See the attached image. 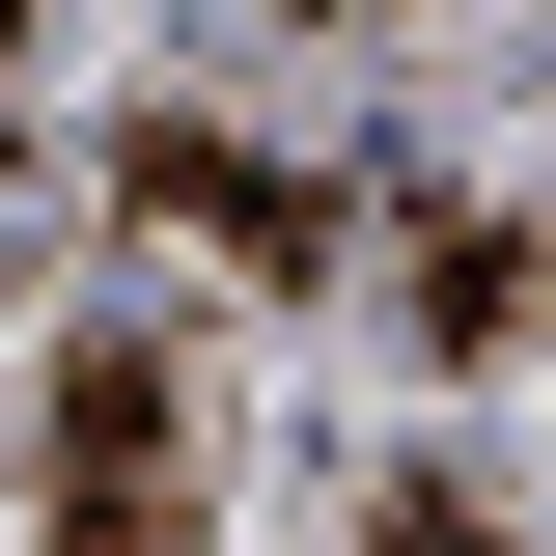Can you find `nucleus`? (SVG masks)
Returning <instances> with one entry per match:
<instances>
[{"label":"nucleus","mask_w":556,"mask_h":556,"mask_svg":"<svg viewBox=\"0 0 556 556\" xmlns=\"http://www.w3.org/2000/svg\"><path fill=\"white\" fill-rule=\"evenodd\" d=\"M112 195H139V251H223V278H334V251H362L334 167H278V139H223V112H139Z\"/></svg>","instance_id":"f257e3e1"},{"label":"nucleus","mask_w":556,"mask_h":556,"mask_svg":"<svg viewBox=\"0 0 556 556\" xmlns=\"http://www.w3.org/2000/svg\"><path fill=\"white\" fill-rule=\"evenodd\" d=\"M56 556H167L195 529V417H167V334H56Z\"/></svg>","instance_id":"f03ea898"},{"label":"nucleus","mask_w":556,"mask_h":556,"mask_svg":"<svg viewBox=\"0 0 556 556\" xmlns=\"http://www.w3.org/2000/svg\"><path fill=\"white\" fill-rule=\"evenodd\" d=\"M390 278H417V362H529V306H556V251L473 195H390Z\"/></svg>","instance_id":"7ed1b4c3"},{"label":"nucleus","mask_w":556,"mask_h":556,"mask_svg":"<svg viewBox=\"0 0 556 556\" xmlns=\"http://www.w3.org/2000/svg\"><path fill=\"white\" fill-rule=\"evenodd\" d=\"M362 556H501V529H473L445 473H390V529H362Z\"/></svg>","instance_id":"20e7f679"},{"label":"nucleus","mask_w":556,"mask_h":556,"mask_svg":"<svg viewBox=\"0 0 556 556\" xmlns=\"http://www.w3.org/2000/svg\"><path fill=\"white\" fill-rule=\"evenodd\" d=\"M28 28H56V0H0V84H28Z\"/></svg>","instance_id":"39448f33"}]
</instances>
